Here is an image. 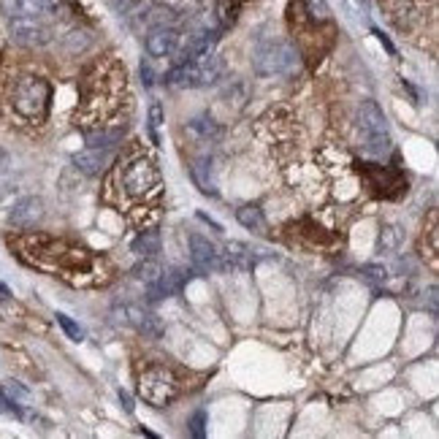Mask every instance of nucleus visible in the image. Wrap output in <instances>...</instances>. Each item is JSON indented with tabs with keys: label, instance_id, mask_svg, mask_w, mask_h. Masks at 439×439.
<instances>
[{
	"label": "nucleus",
	"instance_id": "nucleus-24",
	"mask_svg": "<svg viewBox=\"0 0 439 439\" xmlns=\"http://www.w3.org/2000/svg\"><path fill=\"white\" fill-rule=\"evenodd\" d=\"M57 323H60V328H63L65 334L71 336L74 342H82L84 339V328L79 326V323H74L68 314H57Z\"/></svg>",
	"mask_w": 439,
	"mask_h": 439
},
{
	"label": "nucleus",
	"instance_id": "nucleus-11",
	"mask_svg": "<svg viewBox=\"0 0 439 439\" xmlns=\"http://www.w3.org/2000/svg\"><path fill=\"white\" fill-rule=\"evenodd\" d=\"M0 6L8 17L46 20L49 14H55V0H0Z\"/></svg>",
	"mask_w": 439,
	"mask_h": 439
},
{
	"label": "nucleus",
	"instance_id": "nucleus-4",
	"mask_svg": "<svg viewBox=\"0 0 439 439\" xmlns=\"http://www.w3.org/2000/svg\"><path fill=\"white\" fill-rule=\"evenodd\" d=\"M252 65L260 76H279L288 74L295 65V49L285 41H260L252 52Z\"/></svg>",
	"mask_w": 439,
	"mask_h": 439
},
{
	"label": "nucleus",
	"instance_id": "nucleus-3",
	"mask_svg": "<svg viewBox=\"0 0 439 439\" xmlns=\"http://www.w3.org/2000/svg\"><path fill=\"white\" fill-rule=\"evenodd\" d=\"M49 101H52V87L43 76L25 74L11 87V106L17 117L27 123H43L49 114Z\"/></svg>",
	"mask_w": 439,
	"mask_h": 439
},
{
	"label": "nucleus",
	"instance_id": "nucleus-15",
	"mask_svg": "<svg viewBox=\"0 0 439 439\" xmlns=\"http://www.w3.org/2000/svg\"><path fill=\"white\" fill-rule=\"evenodd\" d=\"M252 263H255V258L250 255V250L244 247V244H239V242H230L225 252H220V269L225 272V269H250Z\"/></svg>",
	"mask_w": 439,
	"mask_h": 439
},
{
	"label": "nucleus",
	"instance_id": "nucleus-26",
	"mask_svg": "<svg viewBox=\"0 0 439 439\" xmlns=\"http://www.w3.org/2000/svg\"><path fill=\"white\" fill-rule=\"evenodd\" d=\"M163 123V106L158 104V101H152L149 106V130H152V139L158 141V127Z\"/></svg>",
	"mask_w": 439,
	"mask_h": 439
},
{
	"label": "nucleus",
	"instance_id": "nucleus-8",
	"mask_svg": "<svg viewBox=\"0 0 439 439\" xmlns=\"http://www.w3.org/2000/svg\"><path fill=\"white\" fill-rule=\"evenodd\" d=\"M182 43V33L171 25H158L146 36V52L152 57H171Z\"/></svg>",
	"mask_w": 439,
	"mask_h": 439
},
{
	"label": "nucleus",
	"instance_id": "nucleus-12",
	"mask_svg": "<svg viewBox=\"0 0 439 439\" xmlns=\"http://www.w3.org/2000/svg\"><path fill=\"white\" fill-rule=\"evenodd\" d=\"M358 125L366 133V139L372 136H385L388 133V123H385V114L375 101H363L358 106Z\"/></svg>",
	"mask_w": 439,
	"mask_h": 439
},
{
	"label": "nucleus",
	"instance_id": "nucleus-5",
	"mask_svg": "<svg viewBox=\"0 0 439 439\" xmlns=\"http://www.w3.org/2000/svg\"><path fill=\"white\" fill-rule=\"evenodd\" d=\"M179 393V382L166 366H149L139 379V396L152 407H166Z\"/></svg>",
	"mask_w": 439,
	"mask_h": 439
},
{
	"label": "nucleus",
	"instance_id": "nucleus-17",
	"mask_svg": "<svg viewBox=\"0 0 439 439\" xmlns=\"http://www.w3.org/2000/svg\"><path fill=\"white\" fill-rule=\"evenodd\" d=\"M190 174H193V182L198 185L201 193H207V195H217V185H214V174H211V163L204 158V160H198L195 166L190 168Z\"/></svg>",
	"mask_w": 439,
	"mask_h": 439
},
{
	"label": "nucleus",
	"instance_id": "nucleus-18",
	"mask_svg": "<svg viewBox=\"0 0 439 439\" xmlns=\"http://www.w3.org/2000/svg\"><path fill=\"white\" fill-rule=\"evenodd\" d=\"M133 252L141 258H155L160 252V233L158 230H141L133 242Z\"/></svg>",
	"mask_w": 439,
	"mask_h": 439
},
{
	"label": "nucleus",
	"instance_id": "nucleus-33",
	"mask_svg": "<svg viewBox=\"0 0 439 439\" xmlns=\"http://www.w3.org/2000/svg\"><path fill=\"white\" fill-rule=\"evenodd\" d=\"M120 401H123V407H125L127 412H133V398L127 396L125 391H120Z\"/></svg>",
	"mask_w": 439,
	"mask_h": 439
},
{
	"label": "nucleus",
	"instance_id": "nucleus-27",
	"mask_svg": "<svg viewBox=\"0 0 439 439\" xmlns=\"http://www.w3.org/2000/svg\"><path fill=\"white\" fill-rule=\"evenodd\" d=\"M3 391H6L8 396L14 398V401H25V398L30 396V393H27V391L22 388L20 382H6V385H3Z\"/></svg>",
	"mask_w": 439,
	"mask_h": 439
},
{
	"label": "nucleus",
	"instance_id": "nucleus-20",
	"mask_svg": "<svg viewBox=\"0 0 439 439\" xmlns=\"http://www.w3.org/2000/svg\"><path fill=\"white\" fill-rule=\"evenodd\" d=\"M236 217H239V223H242V225H244L247 230H255V233H263V230H266L263 211H260V207H255V204L242 207V209L236 211Z\"/></svg>",
	"mask_w": 439,
	"mask_h": 439
},
{
	"label": "nucleus",
	"instance_id": "nucleus-9",
	"mask_svg": "<svg viewBox=\"0 0 439 439\" xmlns=\"http://www.w3.org/2000/svg\"><path fill=\"white\" fill-rule=\"evenodd\" d=\"M41 217H43V201L36 198V195H27V198L17 201L14 209L8 211L11 228H20V230L36 228V225L41 223Z\"/></svg>",
	"mask_w": 439,
	"mask_h": 439
},
{
	"label": "nucleus",
	"instance_id": "nucleus-23",
	"mask_svg": "<svg viewBox=\"0 0 439 439\" xmlns=\"http://www.w3.org/2000/svg\"><path fill=\"white\" fill-rule=\"evenodd\" d=\"M160 274H163V269H160L152 258H144V263H139V266L133 269V277H136L139 282H144V285H155V282L160 279Z\"/></svg>",
	"mask_w": 439,
	"mask_h": 439
},
{
	"label": "nucleus",
	"instance_id": "nucleus-10",
	"mask_svg": "<svg viewBox=\"0 0 439 439\" xmlns=\"http://www.w3.org/2000/svg\"><path fill=\"white\" fill-rule=\"evenodd\" d=\"M190 258H193V266L201 274H209L220 269V250L211 244L209 239H204L201 233H193L190 236Z\"/></svg>",
	"mask_w": 439,
	"mask_h": 439
},
{
	"label": "nucleus",
	"instance_id": "nucleus-13",
	"mask_svg": "<svg viewBox=\"0 0 439 439\" xmlns=\"http://www.w3.org/2000/svg\"><path fill=\"white\" fill-rule=\"evenodd\" d=\"M125 314L139 334H144L146 339H160V334H163V323H160V317H158L155 312L141 309V307H127Z\"/></svg>",
	"mask_w": 439,
	"mask_h": 439
},
{
	"label": "nucleus",
	"instance_id": "nucleus-34",
	"mask_svg": "<svg viewBox=\"0 0 439 439\" xmlns=\"http://www.w3.org/2000/svg\"><path fill=\"white\" fill-rule=\"evenodd\" d=\"M8 298H11V291H8V288L0 282V301H8Z\"/></svg>",
	"mask_w": 439,
	"mask_h": 439
},
{
	"label": "nucleus",
	"instance_id": "nucleus-2",
	"mask_svg": "<svg viewBox=\"0 0 439 439\" xmlns=\"http://www.w3.org/2000/svg\"><path fill=\"white\" fill-rule=\"evenodd\" d=\"M120 190L130 201H149L160 193V171L155 166V160L139 152L130 155L125 163L120 166Z\"/></svg>",
	"mask_w": 439,
	"mask_h": 439
},
{
	"label": "nucleus",
	"instance_id": "nucleus-16",
	"mask_svg": "<svg viewBox=\"0 0 439 439\" xmlns=\"http://www.w3.org/2000/svg\"><path fill=\"white\" fill-rule=\"evenodd\" d=\"M106 149H84V152H79L76 158H74V166L79 168L82 174H87V176H98L101 171H104L106 166Z\"/></svg>",
	"mask_w": 439,
	"mask_h": 439
},
{
	"label": "nucleus",
	"instance_id": "nucleus-30",
	"mask_svg": "<svg viewBox=\"0 0 439 439\" xmlns=\"http://www.w3.org/2000/svg\"><path fill=\"white\" fill-rule=\"evenodd\" d=\"M11 171V155L6 149H0V176H6Z\"/></svg>",
	"mask_w": 439,
	"mask_h": 439
},
{
	"label": "nucleus",
	"instance_id": "nucleus-1",
	"mask_svg": "<svg viewBox=\"0 0 439 439\" xmlns=\"http://www.w3.org/2000/svg\"><path fill=\"white\" fill-rule=\"evenodd\" d=\"M123 87L125 71H120L114 63H101L92 68V74L84 82V111L92 117V125H98V120H104L111 111Z\"/></svg>",
	"mask_w": 439,
	"mask_h": 439
},
{
	"label": "nucleus",
	"instance_id": "nucleus-6",
	"mask_svg": "<svg viewBox=\"0 0 439 439\" xmlns=\"http://www.w3.org/2000/svg\"><path fill=\"white\" fill-rule=\"evenodd\" d=\"M8 30H11V39L22 46H43L52 41V30L43 20L8 17Z\"/></svg>",
	"mask_w": 439,
	"mask_h": 439
},
{
	"label": "nucleus",
	"instance_id": "nucleus-22",
	"mask_svg": "<svg viewBox=\"0 0 439 439\" xmlns=\"http://www.w3.org/2000/svg\"><path fill=\"white\" fill-rule=\"evenodd\" d=\"M190 130H193V133H198L204 141H217V139H220V133H223L220 125H217L211 117H198V120H193V123H190Z\"/></svg>",
	"mask_w": 439,
	"mask_h": 439
},
{
	"label": "nucleus",
	"instance_id": "nucleus-7",
	"mask_svg": "<svg viewBox=\"0 0 439 439\" xmlns=\"http://www.w3.org/2000/svg\"><path fill=\"white\" fill-rule=\"evenodd\" d=\"M363 176L369 179V188H375L377 195H385V198H396L401 190H407V182L404 176L391 171V168H379V166H369L363 163Z\"/></svg>",
	"mask_w": 439,
	"mask_h": 439
},
{
	"label": "nucleus",
	"instance_id": "nucleus-35",
	"mask_svg": "<svg viewBox=\"0 0 439 439\" xmlns=\"http://www.w3.org/2000/svg\"><path fill=\"white\" fill-rule=\"evenodd\" d=\"M141 76H144V84H146V87H149V84H152V71H149V68H144V65H141Z\"/></svg>",
	"mask_w": 439,
	"mask_h": 439
},
{
	"label": "nucleus",
	"instance_id": "nucleus-28",
	"mask_svg": "<svg viewBox=\"0 0 439 439\" xmlns=\"http://www.w3.org/2000/svg\"><path fill=\"white\" fill-rule=\"evenodd\" d=\"M204 420H207L204 412H195V415H193V423H190V426H193V437L195 439L207 437V431H204Z\"/></svg>",
	"mask_w": 439,
	"mask_h": 439
},
{
	"label": "nucleus",
	"instance_id": "nucleus-32",
	"mask_svg": "<svg viewBox=\"0 0 439 439\" xmlns=\"http://www.w3.org/2000/svg\"><path fill=\"white\" fill-rule=\"evenodd\" d=\"M375 36H377V39H379V43H382V46H385V49H388V52H391V55H393V52H396V49H393V43H391V39H388V36H382V33H379V30H375Z\"/></svg>",
	"mask_w": 439,
	"mask_h": 439
},
{
	"label": "nucleus",
	"instance_id": "nucleus-21",
	"mask_svg": "<svg viewBox=\"0 0 439 439\" xmlns=\"http://www.w3.org/2000/svg\"><path fill=\"white\" fill-rule=\"evenodd\" d=\"M301 8L307 14V20L314 25H328L331 22V11L326 6V0H301Z\"/></svg>",
	"mask_w": 439,
	"mask_h": 439
},
{
	"label": "nucleus",
	"instance_id": "nucleus-25",
	"mask_svg": "<svg viewBox=\"0 0 439 439\" xmlns=\"http://www.w3.org/2000/svg\"><path fill=\"white\" fill-rule=\"evenodd\" d=\"M0 415H14V418H22V415H25L20 407H17V401L8 396L3 388H0Z\"/></svg>",
	"mask_w": 439,
	"mask_h": 439
},
{
	"label": "nucleus",
	"instance_id": "nucleus-29",
	"mask_svg": "<svg viewBox=\"0 0 439 439\" xmlns=\"http://www.w3.org/2000/svg\"><path fill=\"white\" fill-rule=\"evenodd\" d=\"M363 274H366L369 279H377V282H382V279L388 277V272H385V269H379V266H363Z\"/></svg>",
	"mask_w": 439,
	"mask_h": 439
},
{
	"label": "nucleus",
	"instance_id": "nucleus-31",
	"mask_svg": "<svg viewBox=\"0 0 439 439\" xmlns=\"http://www.w3.org/2000/svg\"><path fill=\"white\" fill-rule=\"evenodd\" d=\"M198 220H201V223H207V225H209L211 230H217V233L223 230V225H220V223H214L209 214H204V211H198Z\"/></svg>",
	"mask_w": 439,
	"mask_h": 439
},
{
	"label": "nucleus",
	"instance_id": "nucleus-19",
	"mask_svg": "<svg viewBox=\"0 0 439 439\" xmlns=\"http://www.w3.org/2000/svg\"><path fill=\"white\" fill-rule=\"evenodd\" d=\"M401 242H404V230L398 228V225H385V228L379 230L377 250L382 252V255H393L401 247Z\"/></svg>",
	"mask_w": 439,
	"mask_h": 439
},
{
	"label": "nucleus",
	"instance_id": "nucleus-14",
	"mask_svg": "<svg viewBox=\"0 0 439 439\" xmlns=\"http://www.w3.org/2000/svg\"><path fill=\"white\" fill-rule=\"evenodd\" d=\"M125 136V125H95L92 130H87V144L92 149H111L117 141H123Z\"/></svg>",
	"mask_w": 439,
	"mask_h": 439
}]
</instances>
